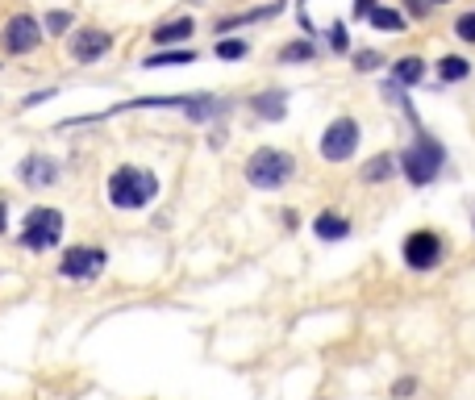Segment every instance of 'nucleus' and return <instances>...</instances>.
Wrapping results in <instances>:
<instances>
[{"label": "nucleus", "instance_id": "f257e3e1", "mask_svg": "<svg viewBox=\"0 0 475 400\" xmlns=\"http://www.w3.org/2000/svg\"><path fill=\"white\" fill-rule=\"evenodd\" d=\"M134 108H175L192 121H217L229 117V100L213 97V92H192V97H142V100H126V105H113L105 117H117V113H134Z\"/></svg>", "mask_w": 475, "mask_h": 400}, {"label": "nucleus", "instance_id": "f03ea898", "mask_svg": "<svg viewBox=\"0 0 475 400\" xmlns=\"http://www.w3.org/2000/svg\"><path fill=\"white\" fill-rule=\"evenodd\" d=\"M154 196H159V175L146 172V167L126 163V167H117V172L108 175V205L113 209L138 213V209L151 205Z\"/></svg>", "mask_w": 475, "mask_h": 400}, {"label": "nucleus", "instance_id": "7ed1b4c3", "mask_svg": "<svg viewBox=\"0 0 475 400\" xmlns=\"http://www.w3.org/2000/svg\"><path fill=\"white\" fill-rule=\"evenodd\" d=\"M442 163H446L442 142L433 138L425 126H417V138H413V146L400 154V172H405V180H409L413 188L433 184V180H438V172H442Z\"/></svg>", "mask_w": 475, "mask_h": 400}, {"label": "nucleus", "instance_id": "20e7f679", "mask_svg": "<svg viewBox=\"0 0 475 400\" xmlns=\"http://www.w3.org/2000/svg\"><path fill=\"white\" fill-rule=\"evenodd\" d=\"M242 175H247L250 188H259V192H275V188H284L292 175H296V159H292L288 151H280V146H259V151H250Z\"/></svg>", "mask_w": 475, "mask_h": 400}, {"label": "nucleus", "instance_id": "39448f33", "mask_svg": "<svg viewBox=\"0 0 475 400\" xmlns=\"http://www.w3.org/2000/svg\"><path fill=\"white\" fill-rule=\"evenodd\" d=\"M63 213L51 205H33L30 213H25L22 221V234H17V242H22L25 250H33V255H42V250H54L59 247V238H63Z\"/></svg>", "mask_w": 475, "mask_h": 400}, {"label": "nucleus", "instance_id": "423d86ee", "mask_svg": "<svg viewBox=\"0 0 475 400\" xmlns=\"http://www.w3.org/2000/svg\"><path fill=\"white\" fill-rule=\"evenodd\" d=\"M42 38H46V25L38 22L33 13H13L9 22H5V30H0V46H5V54H13V59L33 54L42 46Z\"/></svg>", "mask_w": 475, "mask_h": 400}, {"label": "nucleus", "instance_id": "0eeeda50", "mask_svg": "<svg viewBox=\"0 0 475 400\" xmlns=\"http://www.w3.org/2000/svg\"><path fill=\"white\" fill-rule=\"evenodd\" d=\"M359 138H363V130H359L355 117H334L330 126H325L321 142H317V151H321L325 163H346L350 154L359 151Z\"/></svg>", "mask_w": 475, "mask_h": 400}, {"label": "nucleus", "instance_id": "6e6552de", "mask_svg": "<svg viewBox=\"0 0 475 400\" xmlns=\"http://www.w3.org/2000/svg\"><path fill=\"white\" fill-rule=\"evenodd\" d=\"M108 267V255H105V247H67L63 255H59V275L63 280H76V284H84V280H97L100 271Z\"/></svg>", "mask_w": 475, "mask_h": 400}, {"label": "nucleus", "instance_id": "1a4fd4ad", "mask_svg": "<svg viewBox=\"0 0 475 400\" xmlns=\"http://www.w3.org/2000/svg\"><path fill=\"white\" fill-rule=\"evenodd\" d=\"M438 259H442V238H438L433 229H413L409 238H405V263H409L413 271L438 267Z\"/></svg>", "mask_w": 475, "mask_h": 400}, {"label": "nucleus", "instance_id": "9d476101", "mask_svg": "<svg viewBox=\"0 0 475 400\" xmlns=\"http://www.w3.org/2000/svg\"><path fill=\"white\" fill-rule=\"evenodd\" d=\"M67 46H71V59H76V63H100V59L113 51V33L97 30V25H84V30H76L67 38Z\"/></svg>", "mask_w": 475, "mask_h": 400}, {"label": "nucleus", "instance_id": "9b49d317", "mask_svg": "<svg viewBox=\"0 0 475 400\" xmlns=\"http://www.w3.org/2000/svg\"><path fill=\"white\" fill-rule=\"evenodd\" d=\"M59 175H63V167H59V159H51V154H25V159L17 163V180H22L25 188H54Z\"/></svg>", "mask_w": 475, "mask_h": 400}, {"label": "nucleus", "instance_id": "f8f14e48", "mask_svg": "<svg viewBox=\"0 0 475 400\" xmlns=\"http://www.w3.org/2000/svg\"><path fill=\"white\" fill-rule=\"evenodd\" d=\"M280 13H284V0H271V5H263V9H247V13H234V17H221V22L213 25V33L229 38V33H234V30H242V25L267 22V17H280Z\"/></svg>", "mask_w": 475, "mask_h": 400}, {"label": "nucleus", "instance_id": "ddd939ff", "mask_svg": "<svg viewBox=\"0 0 475 400\" xmlns=\"http://www.w3.org/2000/svg\"><path fill=\"white\" fill-rule=\"evenodd\" d=\"M250 108H255V117L259 121H284L288 117V92L267 88V92H259V97L250 100Z\"/></svg>", "mask_w": 475, "mask_h": 400}, {"label": "nucleus", "instance_id": "4468645a", "mask_svg": "<svg viewBox=\"0 0 475 400\" xmlns=\"http://www.w3.org/2000/svg\"><path fill=\"white\" fill-rule=\"evenodd\" d=\"M196 33V22L192 17H175V22H163V25H154V33H151V42L159 46H180V42H188Z\"/></svg>", "mask_w": 475, "mask_h": 400}, {"label": "nucleus", "instance_id": "2eb2a0df", "mask_svg": "<svg viewBox=\"0 0 475 400\" xmlns=\"http://www.w3.org/2000/svg\"><path fill=\"white\" fill-rule=\"evenodd\" d=\"M313 234L321 242H342L346 234H350V221H346L342 213H317L313 217Z\"/></svg>", "mask_w": 475, "mask_h": 400}, {"label": "nucleus", "instance_id": "dca6fc26", "mask_svg": "<svg viewBox=\"0 0 475 400\" xmlns=\"http://www.w3.org/2000/svg\"><path fill=\"white\" fill-rule=\"evenodd\" d=\"M392 79H396V84H422L425 79V59H417V54H405V59H396V63H392Z\"/></svg>", "mask_w": 475, "mask_h": 400}, {"label": "nucleus", "instance_id": "f3484780", "mask_svg": "<svg viewBox=\"0 0 475 400\" xmlns=\"http://www.w3.org/2000/svg\"><path fill=\"white\" fill-rule=\"evenodd\" d=\"M196 63V51H154L142 59V71H154V67H188Z\"/></svg>", "mask_w": 475, "mask_h": 400}, {"label": "nucleus", "instance_id": "a211bd4d", "mask_svg": "<svg viewBox=\"0 0 475 400\" xmlns=\"http://www.w3.org/2000/svg\"><path fill=\"white\" fill-rule=\"evenodd\" d=\"M317 59V46L309 42V38H296V42H284L280 46V63H313Z\"/></svg>", "mask_w": 475, "mask_h": 400}, {"label": "nucleus", "instance_id": "6ab92c4d", "mask_svg": "<svg viewBox=\"0 0 475 400\" xmlns=\"http://www.w3.org/2000/svg\"><path fill=\"white\" fill-rule=\"evenodd\" d=\"M438 76H442V84H463L471 76V63H467L463 54H446L442 63H438Z\"/></svg>", "mask_w": 475, "mask_h": 400}, {"label": "nucleus", "instance_id": "aec40b11", "mask_svg": "<svg viewBox=\"0 0 475 400\" xmlns=\"http://www.w3.org/2000/svg\"><path fill=\"white\" fill-rule=\"evenodd\" d=\"M396 163H400V159H392V154H376V159L363 167V180H368V184H384V180H392Z\"/></svg>", "mask_w": 475, "mask_h": 400}, {"label": "nucleus", "instance_id": "412c9836", "mask_svg": "<svg viewBox=\"0 0 475 400\" xmlns=\"http://www.w3.org/2000/svg\"><path fill=\"white\" fill-rule=\"evenodd\" d=\"M213 54L221 59V63H238V59H247V54H250V46L242 42V38H217Z\"/></svg>", "mask_w": 475, "mask_h": 400}, {"label": "nucleus", "instance_id": "4be33fe9", "mask_svg": "<svg viewBox=\"0 0 475 400\" xmlns=\"http://www.w3.org/2000/svg\"><path fill=\"white\" fill-rule=\"evenodd\" d=\"M371 25H376V30H384V33H400V30H405V13L384 9V5H379V9L371 13Z\"/></svg>", "mask_w": 475, "mask_h": 400}, {"label": "nucleus", "instance_id": "5701e85b", "mask_svg": "<svg viewBox=\"0 0 475 400\" xmlns=\"http://www.w3.org/2000/svg\"><path fill=\"white\" fill-rule=\"evenodd\" d=\"M46 33H54V38H59V33H67V30H71V25H76V17H71V13H67V9H51V13H46Z\"/></svg>", "mask_w": 475, "mask_h": 400}, {"label": "nucleus", "instance_id": "b1692460", "mask_svg": "<svg viewBox=\"0 0 475 400\" xmlns=\"http://www.w3.org/2000/svg\"><path fill=\"white\" fill-rule=\"evenodd\" d=\"M355 67H359V71H376V67H384V54H379V51H359Z\"/></svg>", "mask_w": 475, "mask_h": 400}, {"label": "nucleus", "instance_id": "393cba45", "mask_svg": "<svg viewBox=\"0 0 475 400\" xmlns=\"http://www.w3.org/2000/svg\"><path fill=\"white\" fill-rule=\"evenodd\" d=\"M454 33H459L463 42H475V13H463V17L454 22Z\"/></svg>", "mask_w": 475, "mask_h": 400}, {"label": "nucleus", "instance_id": "a878e982", "mask_svg": "<svg viewBox=\"0 0 475 400\" xmlns=\"http://www.w3.org/2000/svg\"><path fill=\"white\" fill-rule=\"evenodd\" d=\"M330 46H334V51H350V38H346V25L342 22L330 25Z\"/></svg>", "mask_w": 475, "mask_h": 400}, {"label": "nucleus", "instance_id": "bb28decb", "mask_svg": "<svg viewBox=\"0 0 475 400\" xmlns=\"http://www.w3.org/2000/svg\"><path fill=\"white\" fill-rule=\"evenodd\" d=\"M376 9H379L376 0H355V5H350V13H355V17H368V22H371V13Z\"/></svg>", "mask_w": 475, "mask_h": 400}, {"label": "nucleus", "instance_id": "cd10ccee", "mask_svg": "<svg viewBox=\"0 0 475 400\" xmlns=\"http://www.w3.org/2000/svg\"><path fill=\"white\" fill-rule=\"evenodd\" d=\"M405 9H409V17H425V13H430V0H405Z\"/></svg>", "mask_w": 475, "mask_h": 400}, {"label": "nucleus", "instance_id": "c85d7f7f", "mask_svg": "<svg viewBox=\"0 0 475 400\" xmlns=\"http://www.w3.org/2000/svg\"><path fill=\"white\" fill-rule=\"evenodd\" d=\"M51 97H54V88H46V92H30V97H25L22 105H25V108H33V105H42V100H51Z\"/></svg>", "mask_w": 475, "mask_h": 400}, {"label": "nucleus", "instance_id": "c756f323", "mask_svg": "<svg viewBox=\"0 0 475 400\" xmlns=\"http://www.w3.org/2000/svg\"><path fill=\"white\" fill-rule=\"evenodd\" d=\"M413 388H417V379H400L396 388H392V396H409Z\"/></svg>", "mask_w": 475, "mask_h": 400}, {"label": "nucleus", "instance_id": "7c9ffc66", "mask_svg": "<svg viewBox=\"0 0 475 400\" xmlns=\"http://www.w3.org/2000/svg\"><path fill=\"white\" fill-rule=\"evenodd\" d=\"M5 229H9V205L0 200V234H5Z\"/></svg>", "mask_w": 475, "mask_h": 400}, {"label": "nucleus", "instance_id": "2f4dec72", "mask_svg": "<svg viewBox=\"0 0 475 400\" xmlns=\"http://www.w3.org/2000/svg\"><path fill=\"white\" fill-rule=\"evenodd\" d=\"M304 5H309V0H296V9H301V22H304Z\"/></svg>", "mask_w": 475, "mask_h": 400}, {"label": "nucleus", "instance_id": "473e14b6", "mask_svg": "<svg viewBox=\"0 0 475 400\" xmlns=\"http://www.w3.org/2000/svg\"><path fill=\"white\" fill-rule=\"evenodd\" d=\"M430 5H446V0H430Z\"/></svg>", "mask_w": 475, "mask_h": 400}]
</instances>
